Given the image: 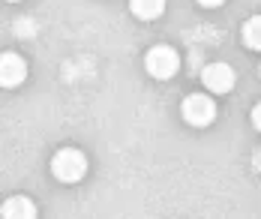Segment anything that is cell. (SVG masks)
I'll use <instances>...</instances> for the list:
<instances>
[{
	"instance_id": "6da1fadb",
	"label": "cell",
	"mask_w": 261,
	"mask_h": 219,
	"mask_svg": "<svg viewBox=\"0 0 261 219\" xmlns=\"http://www.w3.org/2000/svg\"><path fill=\"white\" fill-rule=\"evenodd\" d=\"M51 171L60 183H79L87 174V156L81 150H75V147H63V150L54 153Z\"/></svg>"
},
{
	"instance_id": "7a4b0ae2",
	"label": "cell",
	"mask_w": 261,
	"mask_h": 219,
	"mask_svg": "<svg viewBox=\"0 0 261 219\" xmlns=\"http://www.w3.org/2000/svg\"><path fill=\"white\" fill-rule=\"evenodd\" d=\"M144 69L156 81H165V78H171L180 69V57H177L174 48H168V45H156V48H150L147 57H144Z\"/></svg>"
},
{
	"instance_id": "3957f363",
	"label": "cell",
	"mask_w": 261,
	"mask_h": 219,
	"mask_svg": "<svg viewBox=\"0 0 261 219\" xmlns=\"http://www.w3.org/2000/svg\"><path fill=\"white\" fill-rule=\"evenodd\" d=\"M180 111H183V120L189 126H210L213 117H216V105H213V99L204 96V93H189L183 99Z\"/></svg>"
},
{
	"instance_id": "277c9868",
	"label": "cell",
	"mask_w": 261,
	"mask_h": 219,
	"mask_svg": "<svg viewBox=\"0 0 261 219\" xmlns=\"http://www.w3.org/2000/svg\"><path fill=\"white\" fill-rule=\"evenodd\" d=\"M201 81L210 93H228L234 87V69L228 63H207L201 72Z\"/></svg>"
},
{
	"instance_id": "5b68a950",
	"label": "cell",
	"mask_w": 261,
	"mask_h": 219,
	"mask_svg": "<svg viewBox=\"0 0 261 219\" xmlns=\"http://www.w3.org/2000/svg\"><path fill=\"white\" fill-rule=\"evenodd\" d=\"M24 78H27V63H24V57L12 54V51H6V54L0 57V84H3V87H18Z\"/></svg>"
},
{
	"instance_id": "8992f818",
	"label": "cell",
	"mask_w": 261,
	"mask_h": 219,
	"mask_svg": "<svg viewBox=\"0 0 261 219\" xmlns=\"http://www.w3.org/2000/svg\"><path fill=\"white\" fill-rule=\"evenodd\" d=\"M0 213L9 219H33L36 216V204L24 198V195H15V198H9V201H3V207H0Z\"/></svg>"
},
{
	"instance_id": "52a82bcc",
	"label": "cell",
	"mask_w": 261,
	"mask_h": 219,
	"mask_svg": "<svg viewBox=\"0 0 261 219\" xmlns=\"http://www.w3.org/2000/svg\"><path fill=\"white\" fill-rule=\"evenodd\" d=\"M129 9L135 18L141 21H153L165 12V0H129Z\"/></svg>"
},
{
	"instance_id": "ba28073f",
	"label": "cell",
	"mask_w": 261,
	"mask_h": 219,
	"mask_svg": "<svg viewBox=\"0 0 261 219\" xmlns=\"http://www.w3.org/2000/svg\"><path fill=\"white\" fill-rule=\"evenodd\" d=\"M243 42H246L252 51H261V15H252V18L243 24Z\"/></svg>"
},
{
	"instance_id": "9c48e42d",
	"label": "cell",
	"mask_w": 261,
	"mask_h": 219,
	"mask_svg": "<svg viewBox=\"0 0 261 219\" xmlns=\"http://www.w3.org/2000/svg\"><path fill=\"white\" fill-rule=\"evenodd\" d=\"M252 123H255V129L261 132V102L255 105V108H252Z\"/></svg>"
},
{
	"instance_id": "30bf717a",
	"label": "cell",
	"mask_w": 261,
	"mask_h": 219,
	"mask_svg": "<svg viewBox=\"0 0 261 219\" xmlns=\"http://www.w3.org/2000/svg\"><path fill=\"white\" fill-rule=\"evenodd\" d=\"M198 3H201L204 9H216V6H222L225 0H198Z\"/></svg>"
},
{
	"instance_id": "8fae6325",
	"label": "cell",
	"mask_w": 261,
	"mask_h": 219,
	"mask_svg": "<svg viewBox=\"0 0 261 219\" xmlns=\"http://www.w3.org/2000/svg\"><path fill=\"white\" fill-rule=\"evenodd\" d=\"M12 3H15V0H12Z\"/></svg>"
}]
</instances>
